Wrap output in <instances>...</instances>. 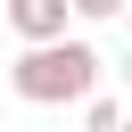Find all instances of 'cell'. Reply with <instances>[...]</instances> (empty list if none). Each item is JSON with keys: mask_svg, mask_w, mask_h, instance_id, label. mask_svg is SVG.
I'll list each match as a JSON object with an SVG mask.
<instances>
[{"mask_svg": "<svg viewBox=\"0 0 132 132\" xmlns=\"http://www.w3.org/2000/svg\"><path fill=\"white\" fill-rule=\"evenodd\" d=\"M99 50L82 41V33H66V41H41V50H25L16 66H8V82H16V99H33V107H66V99H99Z\"/></svg>", "mask_w": 132, "mask_h": 132, "instance_id": "obj_1", "label": "cell"}, {"mask_svg": "<svg viewBox=\"0 0 132 132\" xmlns=\"http://www.w3.org/2000/svg\"><path fill=\"white\" fill-rule=\"evenodd\" d=\"M0 16H8V33H16L25 50H41V41H66L74 0H0Z\"/></svg>", "mask_w": 132, "mask_h": 132, "instance_id": "obj_2", "label": "cell"}, {"mask_svg": "<svg viewBox=\"0 0 132 132\" xmlns=\"http://www.w3.org/2000/svg\"><path fill=\"white\" fill-rule=\"evenodd\" d=\"M124 8H132V0H74V16H82V25H107V16H124Z\"/></svg>", "mask_w": 132, "mask_h": 132, "instance_id": "obj_3", "label": "cell"}, {"mask_svg": "<svg viewBox=\"0 0 132 132\" xmlns=\"http://www.w3.org/2000/svg\"><path fill=\"white\" fill-rule=\"evenodd\" d=\"M82 132H124V107H107V99H91V116H82Z\"/></svg>", "mask_w": 132, "mask_h": 132, "instance_id": "obj_4", "label": "cell"}, {"mask_svg": "<svg viewBox=\"0 0 132 132\" xmlns=\"http://www.w3.org/2000/svg\"><path fill=\"white\" fill-rule=\"evenodd\" d=\"M124 74H132V58H124Z\"/></svg>", "mask_w": 132, "mask_h": 132, "instance_id": "obj_5", "label": "cell"}, {"mask_svg": "<svg viewBox=\"0 0 132 132\" xmlns=\"http://www.w3.org/2000/svg\"><path fill=\"white\" fill-rule=\"evenodd\" d=\"M124 25H132V8H124Z\"/></svg>", "mask_w": 132, "mask_h": 132, "instance_id": "obj_6", "label": "cell"}, {"mask_svg": "<svg viewBox=\"0 0 132 132\" xmlns=\"http://www.w3.org/2000/svg\"><path fill=\"white\" fill-rule=\"evenodd\" d=\"M124 132H132V116H124Z\"/></svg>", "mask_w": 132, "mask_h": 132, "instance_id": "obj_7", "label": "cell"}]
</instances>
